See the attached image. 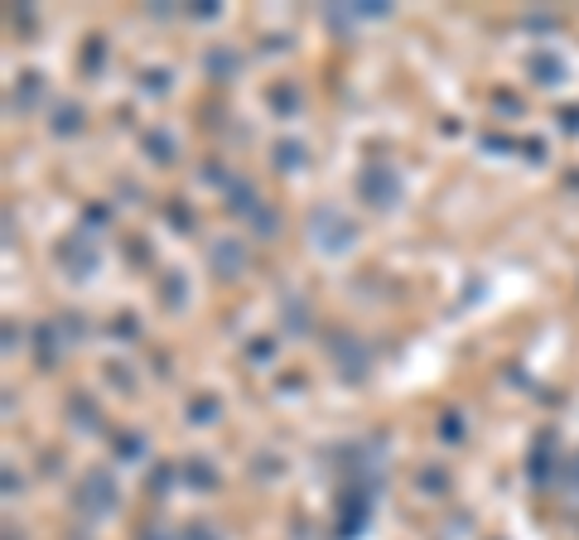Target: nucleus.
<instances>
[{
  "label": "nucleus",
  "mask_w": 579,
  "mask_h": 540,
  "mask_svg": "<svg viewBox=\"0 0 579 540\" xmlns=\"http://www.w3.org/2000/svg\"><path fill=\"white\" fill-rule=\"evenodd\" d=\"M357 193L367 198L373 208H381V213H391V208L401 203V193H405V184H401V174H397V164H387V160H373L363 174H357Z\"/></svg>",
  "instance_id": "obj_1"
},
{
  "label": "nucleus",
  "mask_w": 579,
  "mask_h": 540,
  "mask_svg": "<svg viewBox=\"0 0 579 540\" xmlns=\"http://www.w3.org/2000/svg\"><path fill=\"white\" fill-rule=\"evenodd\" d=\"M309 237H315L319 251L343 256L357 246V227L339 213V208H315V213H309Z\"/></svg>",
  "instance_id": "obj_2"
},
{
  "label": "nucleus",
  "mask_w": 579,
  "mask_h": 540,
  "mask_svg": "<svg viewBox=\"0 0 579 540\" xmlns=\"http://www.w3.org/2000/svg\"><path fill=\"white\" fill-rule=\"evenodd\" d=\"M78 507L87 516H111L116 512V478L111 473H87L78 488Z\"/></svg>",
  "instance_id": "obj_3"
}]
</instances>
